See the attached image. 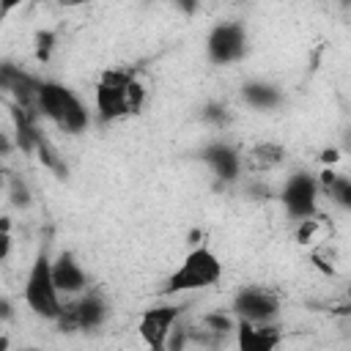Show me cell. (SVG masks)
Instances as JSON below:
<instances>
[{
    "instance_id": "obj_1",
    "label": "cell",
    "mask_w": 351,
    "mask_h": 351,
    "mask_svg": "<svg viewBox=\"0 0 351 351\" xmlns=\"http://www.w3.org/2000/svg\"><path fill=\"white\" fill-rule=\"evenodd\" d=\"M145 90L129 69H110L96 82V115L101 123L137 115L143 110Z\"/></svg>"
},
{
    "instance_id": "obj_2",
    "label": "cell",
    "mask_w": 351,
    "mask_h": 351,
    "mask_svg": "<svg viewBox=\"0 0 351 351\" xmlns=\"http://www.w3.org/2000/svg\"><path fill=\"white\" fill-rule=\"evenodd\" d=\"M36 107L44 118H49L58 129L69 132V134H80L88 129V107L82 104V99L66 88L63 82H55V80H41L38 85V99H36Z\"/></svg>"
},
{
    "instance_id": "obj_3",
    "label": "cell",
    "mask_w": 351,
    "mask_h": 351,
    "mask_svg": "<svg viewBox=\"0 0 351 351\" xmlns=\"http://www.w3.org/2000/svg\"><path fill=\"white\" fill-rule=\"evenodd\" d=\"M222 277V263L219 258L208 250V247H195L184 263L165 280V288L159 293L173 296V293H184V291H200L214 285Z\"/></svg>"
},
{
    "instance_id": "obj_4",
    "label": "cell",
    "mask_w": 351,
    "mask_h": 351,
    "mask_svg": "<svg viewBox=\"0 0 351 351\" xmlns=\"http://www.w3.org/2000/svg\"><path fill=\"white\" fill-rule=\"evenodd\" d=\"M25 304L38 315V318H47V321H55L60 315V293L52 282V261L47 252H38L30 271H27V280H25Z\"/></svg>"
},
{
    "instance_id": "obj_5",
    "label": "cell",
    "mask_w": 351,
    "mask_h": 351,
    "mask_svg": "<svg viewBox=\"0 0 351 351\" xmlns=\"http://www.w3.org/2000/svg\"><path fill=\"white\" fill-rule=\"evenodd\" d=\"M107 313H110V307L99 293H85L77 302L63 304L55 324L60 332H90L107 321Z\"/></svg>"
},
{
    "instance_id": "obj_6",
    "label": "cell",
    "mask_w": 351,
    "mask_h": 351,
    "mask_svg": "<svg viewBox=\"0 0 351 351\" xmlns=\"http://www.w3.org/2000/svg\"><path fill=\"white\" fill-rule=\"evenodd\" d=\"M206 52L208 60L217 66H228L244 58L247 52V30L241 22H219L211 27L206 38Z\"/></svg>"
},
{
    "instance_id": "obj_7",
    "label": "cell",
    "mask_w": 351,
    "mask_h": 351,
    "mask_svg": "<svg viewBox=\"0 0 351 351\" xmlns=\"http://www.w3.org/2000/svg\"><path fill=\"white\" fill-rule=\"evenodd\" d=\"M181 313H184L181 304H159V307L143 310V315L137 321V332H140V340L148 346V351L167 348V337H170L173 326L178 324Z\"/></svg>"
},
{
    "instance_id": "obj_8",
    "label": "cell",
    "mask_w": 351,
    "mask_h": 351,
    "mask_svg": "<svg viewBox=\"0 0 351 351\" xmlns=\"http://www.w3.org/2000/svg\"><path fill=\"white\" fill-rule=\"evenodd\" d=\"M318 178L310 173H293L285 186H282V206L288 208L291 217L302 219H313L315 208H318Z\"/></svg>"
},
{
    "instance_id": "obj_9",
    "label": "cell",
    "mask_w": 351,
    "mask_h": 351,
    "mask_svg": "<svg viewBox=\"0 0 351 351\" xmlns=\"http://www.w3.org/2000/svg\"><path fill=\"white\" fill-rule=\"evenodd\" d=\"M233 313L247 324H269L280 313V302L271 291L261 285H247L233 296Z\"/></svg>"
},
{
    "instance_id": "obj_10",
    "label": "cell",
    "mask_w": 351,
    "mask_h": 351,
    "mask_svg": "<svg viewBox=\"0 0 351 351\" xmlns=\"http://www.w3.org/2000/svg\"><path fill=\"white\" fill-rule=\"evenodd\" d=\"M38 85H41V80L33 77L30 71H25L22 66H16L11 60H3L0 63V90L11 93L14 101H16V107H22L27 112H36V115H38V107H36Z\"/></svg>"
},
{
    "instance_id": "obj_11",
    "label": "cell",
    "mask_w": 351,
    "mask_h": 351,
    "mask_svg": "<svg viewBox=\"0 0 351 351\" xmlns=\"http://www.w3.org/2000/svg\"><path fill=\"white\" fill-rule=\"evenodd\" d=\"M236 348L239 351H277L282 335L271 324H247L236 321Z\"/></svg>"
},
{
    "instance_id": "obj_12",
    "label": "cell",
    "mask_w": 351,
    "mask_h": 351,
    "mask_svg": "<svg viewBox=\"0 0 351 351\" xmlns=\"http://www.w3.org/2000/svg\"><path fill=\"white\" fill-rule=\"evenodd\" d=\"M200 159L211 167V173L219 178V181H236L239 170H241V159H239V151L228 143H211L200 151Z\"/></svg>"
},
{
    "instance_id": "obj_13",
    "label": "cell",
    "mask_w": 351,
    "mask_h": 351,
    "mask_svg": "<svg viewBox=\"0 0 351 351\" xmlns=\"http://www.w3.org/2000/svg\"><path fill=\"white\" fill-rule=\"evenodd\" d=\"M52 282L58 293H80L88 285V277L71 252H60L52 261Z\"/></svg>"
},
{
    "instance_id": "obj_14",
    "label": "cell",
    "mask_w": 351,
    "mask_h": 351,
    "mask_svg": "<svg viewBox=\"0 0 351 351\" xmlns=\"http://www.w3.org/2000/svg\"><path fill=\"white\" fill-rule=\"evenodd\" d=\"M11 118H14V143L25 151V154H33L38 140L44 137V132L38 129L36 123V112H27L22 107H11Z\"/></svg>"
},
{
    "instance_id": "obj_15",
    "label": "cell",
    "mask_w": 351,
    "mask_h": 351,
    "mask_svg": "<svg viewBox=\"0 0 351 351\" xmlns=\"http://www.w3.org/2000/svg\"><path fill=\"white\" fill-rule=\"evenodd\" d=\"M241 96L250 107L255 110H277L282 104V90L271 82H263V80H250L244 82L241 88Z\"/></svg>"
},
{
    "instance_id": "obj_16",
    "label": "cell",
    "mask_w": 351,
    "mask_h": 351,
    "mask_svg": "<svg viewBox=\"0 0 351 351\" xmlns=\"http://www.w3.org/2000/svg\"><path fill=\"white\" fill-rule=\"evenodd\" d=\"M318 189H324L332 197V203H337L340 208H351V181L346 176H337L335 170H324Z\"/></svg>"
},
{
    "instance_id": "obj_17",
    "label": "cell",
    "mask_w": 351,
    "mask_h": 351,
    "mask_svg": "<svg viewBox=\"0 0 351 351\" xmlns=\"http://www.w3.org/2000/svg\"><path fill=\"white\" fill-rule=\"evenodd\" d=\"M285 159V148L280 143H258L250 148V162L255 170H271Z\"/></svg>"
},
{
    "instance_id": "obj_18",
    "label": "cell",
    "mask_w": 351,
    "mask_h": 351,
    "mask_svg": "<svg viewBox=\"0 0 351 351\" xmlns=\"http://www.w3.org/2000/svg\"><path fill=\"white\" fill-rule=\"evenodd\" d=\"M36 156H38V159H41V165H44L47 170H52L58 178H66V176H69V167H66V162H63L60 151H58L47 137H41V140H38V145H36Z\"/></svg>"
},
{
    "instance_id": "obj_19",
    "label": "cell",
    "mask_w": 351,
    "mask_h": 351,
    "mask_svg": "<svg viewBox=\"0 0 351 351\" xmlns=\"http://www.w3.org/2000/svg\"><path fill=\"white\" fill-rule=\"evenodd\" d=\"M55 41H58V33H55V30H36V36H33V44H36V60L47 63V60L52 58Z\"/></svg>"
},
{
    "instance_id": "obj_20",
    "label": "cell",
    "mask_w": 351,
    "mask_h": 351,
    "mask_svg": "<svg viewBox=\"0 0 351 351\" xmlns=\"http://www.w3.org/2000/svg\"><path fill=\"white\" fill-rule=\"evenodd\" d=\"M203 121H208L211 126H228V121H230V112H228V107L225 104H219V101H208L206 107H203Z\"/></svg>"
},
{
    "instance_id": "obj_21",
    "label": "cell",
    "mask_w": 351,
    "mask_h": 351,
    "mask_svg": "<svg viewBox=\"0 0 351 351\" xmlns=\"http://www.w3.org/2000/svg\"><path fill=\"white\" fill-rule=\"evenodd\" d=\"M11 203L19 206V208L30 206V189H27L19 178H11Z\"/></svg>"
},
{
    "instance_id": "obj_22",
    "label": "cell",
    "mask_w": 351,
    "mask_h": 351,
    "mask_svg": "<svg viewBox=\"0 0 351 351\" xmlns=\"http://www.w3.org/2000/svg\"><path fill=\"white\" fill-rule=\"evenodd\" d=\"M11 318H14V304H11V299L0 296V324H8Z\"/></svg>"
},
{
    "instance_id": "obj_23",
    "label": "cell",
    "mask_w": 351,
    "mask_h": 351,
    "mask_svg": "<svg viewBox=\"0 0 351 351\" xmlns=\"http://www.w3.org/2000/svg\"><path fill=\"white\" fill-rule=\"evenodd\" d=\"M8 252H11V233L0 230V261H5Z\"/></svg>"
},
{
    "instance_id": "obj_24",
    "label": "cell",
    "mask_w": 351,
    "mask_h": 351,
    "mask_svg": "<svg viewBox=\"0 0 351 351\" xmlns=\"http://www.w3.org/2000/svg\"><path fill=\"white\" fill-rule=\"evenodd\" d=\"M11 148H14V143L8 140V134H5V132H0V156L11 154Z\"/></svg>"
},
{
    "instance_id": "obj_25",
    "label": "cell",
    "mask_w": 351,
    "mask_h": 351,
    "mask_svg": "<svg viewBox=\"0 0 351 351\" xmlns=\"http://www.w3.org/2000/svg\"><path fill=\"white\" fill-rule=\"evenodd\" d=\"M321 159H324V162H337V159H340V154L332 148V151H324V156H321Z\"/></svg>"
},
{
    "instance_id": "obj_26",
    "label": "cell",
    "mask_w": 351,
    "mask_h": 351,
    "mask_svg": "<svg viewBox=\"0 0 351 351\" xmlns=\"http://www.w3.org/2000/svg\"><path fill=\"white\" fill-rule=\"evenodd\" d=\"M0 351H8V335L0 332Z\"/></svg>"
},
{
    "instance_id": "obj_27",
    "label": "cell",
    "mask_w": 351,
    "mask_h": 351,
    "mask_svg": "<svg viewBox=\"0 0 351 351\" xmlns=\"http://www.w3.org/2000/svg\"><path fill=\"white\" fill-rule=\"evenodd\" d=\"M0 230H5V233H11V222H8L5 217H0Z\"/></svg>"
},
{
    "instance_id": "obj_28",
    "label": "cell",
    "mask_w": 351,
    "mask_h": 351,
    "mask_svg": "<svg viewBox=\"0 0 351 351\" xmlns=\"http://www.w3.org/2000/svg\"><path fill=\"white\" fill-rule=\"evenodd\" d=\"M3 181H5V173H3V167H0V186H3Z\"/></svg>"
},
{
    "instance_id": "obj_29",
    "label": "cell",
    "mask_w": 351,
    "mask_h": 351,
    "mask_svg": "<svg viewBox=\"0 0 351 351\" xmlns=\"http://www.w3.org/2000/svg\"><path fill=\"white\" fill-rule=\"evenodd\" d=\"M22 351H41V348H22Z\"/></svg>"
}]
</instances>
